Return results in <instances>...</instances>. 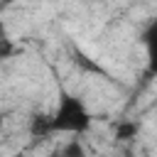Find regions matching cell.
<instances>
[{
	"label": "cell",
	"instance_id": "1",
	"mask_svg": "<svg viewBox=\"0 0 157 157\" xmlns=\"http://www.w3.org/2000/svg\"><path fill=\"white\" fill-rule=\"evenodd\" d=\"M91 113L86 103L71 93H61L59 103L52 113V128L54 132H66V135H83L91 128Z\"/></svg>",
	"mask_w": 157,
	"mask_h": 157
},
{
	"label": "cell",
	"instance_id": "2",
	"mask_svg": "<svg viewBox=\"0 0 157 157\" xmlns=\"http://www.w3.org/2000/svg\"><path fill=\"white\" fill-rule=\"evenodd\" d=\"M142 44H145V52H147V78H155L157 76V17L150 20L140 34Z\"/></svg>",
	"mask_w": 157,
	"mask_h": 157
},
{
	"label": "cell",
	"instance_id": "3",
	"mask_svg": "<svg viewBox=\"0 0 157 157\" xmlns=\"http://www.w3.org/2000/svg\"><path fill=\"white\" fill-rule=\"evenodd\" d=\"M29 132H32L34 137H47V135H52V132H54V128H52V115H44V113L32 115V120H29Z\"/></svg>",
	"mask_w": 157,
	"mask_h": 157
},
{
	"label": "cell",
	"instance_id": "4",
	"mask_svg": "<svg viewBox=\"0 0 157 157\" xmlns=\"http://www.w3.org/2000/svg\"><path fill=\"white\" fill-rule=\"evenodd\" d=\"M137 130H140V125L132 123V120L118 123V125H115V137H118V140H132V137L137 135Z\"/></svg>",
	"mask_w": 157,
	"mask_h": 157
},
{
	"label": "cell",
	"instance_id": "5",
	"mask_svg": "<svg viewBox=\"0 0 157 157\" xmlns=\"http://www.w3.org/2000/svg\"><path fill=\"white\" fill-rule=\"evenodd\" d=\"M71 56H74V64H76V66H81V69H86V71H96V74H101V71H103L96 61H91V59H88L83 52H78V49H74V52H71Z\"/></svg>",
	"mask_w": 157,
	"mask_h": 157
},
{
	"label": "cell",
	"instance_id": "6",
	"mask_svg": "<svg viewBox=\"0 0 157 157\" xmlns=\"http://www.w3.org/2000/svg\"><path fill=\"white\" fill-rule=\"evenodd\" d=\"M15 2H22V0H2V5H5V7H10V5H15Z\"/></svg>",
	"mask_w": 157,
	"mask_h": 157
}]
</instances>
